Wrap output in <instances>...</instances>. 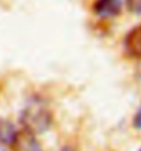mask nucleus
Returning a JSON list of instances; mask_svg holds the SVG:
<instances>
[{"label": "nucleus", "mask_w": 141, "mask_h": 151, "mask_svg": "<svg viewBox=\"0 0 141 151\" xmlns=\"http://www.w3.org/2000/svg\"><path fill=\"white\" fill-rule=\"evenodd\" d=\"M52 115L45 106L40 102H30L21 113V124L24 131L31 135L43 133L51 127Z\"/></svg>", "instance_id": "1"}, {"label": "nucleus", "mask_w": 141, "mask_h": 151, "mask_svg": "<svg viewBox=\"0 0 141 151\" xmlns=\"http://www.w3.org/2000/svg\"><path fill=\"white\" fill-rule=\"evenodd\" d=\"M11 146L14 151H41V146L34 137V135L26 131L16 132Z\"/></svg>", "instance_id": "2"}, {"label": "nucleus", "mask_w": 141, "mask_h": 151, "mask_svg": "<svg viewBox=\"0 0 141 151\" xmlns=\"http://www.w3.org/2000/svg\"><path fill=\"white\" fill-rule=\"evenodd\" d=\"M122 0H96L93 3V11L103 18H112L121 14Z\"/></svg>", "instance_id": "3"}, {"label": "nucleus", "mask_w": 141, "mask_h": 151, "mask_svg": "<svg viewBox=\"0 0 141 151\" xmlns=\"http://www.w3.org/2000/svg\"><path fill=\"white\" fill-rule=\"evenodd\" d=\"M125 50L130 56L141 59V25L133 28L126 35Z\"/></svg>", "instance_id": "4"}, {"label": "nucleus", "mask_w": 141, "mask_h": 151, "mask_svg": "<svg viewBox=\"0 0 141 151\" xmlns=\"http://www.w3.org/2000/svg\"><path fill=\"white\" fill-rule=\"evenodd\" d=\"M15 135L14 124L6 118H0V144H11Z\"/></svg>", "instance_id": "5"}, {"label": "nucleus", "mask_w": 141, "mask_h": 151, "mask_svg": "<svg viewBox=\"0 0 141 151\" xmlns=\"http://www.w3.org/2000/svg\"><path fill=\"white\" fill-rule=\"evenodd\" d=\"M126 6L129 11L134 14H141V0H126Z\"/></svg>", "instance_id": "6"}, {"label": "nucleus", "mask_w": 141, "mask_h": 151, "mask_svg": "<svg viewBox=\"0 0 141 151\" xmlns=\"http://www.w3.org/2000/svg\"><path fill=\"white\" fill-rule=\"evenodd\" d=\"M134 127L138 128V129H141V107L140 110L137 111V114H136V117H134Z\"/></svg>", "instance_id": "7"}, {"label": "nucleus", "mask_w": 141, "mask_h": 151, "mask_svg": "<svg viewBox=\"0 0 141 151\" xmlns=\"http://www.w3.org/2000/svg\"><path fill=\"white\" fill-rule=\"evenodd\" d=\"M60 151H75V150H73V148H70V147H64V148H62Z\"/></svg>", "instance_id": "8"}, {"label": "nucleus", "mask_w": 141, "mask_h": 151, "mask_svg": "<svg viewBox=\"0 0 141 151\" xmlns=\"http://www.w3.org/2000/svg\"><path fill=\"white\" fill-rule=\"evenodd\" d=\"M0 151H7V150H6V148H4L3 146H1V144H0Z\"/></svg>", "instance_id": "9"}]
</instances>
